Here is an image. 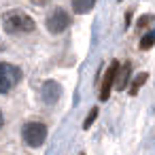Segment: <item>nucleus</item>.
Here are the masks:
<instances>
[{
  "mask_svg": "<svg viewBox=\"0 0 155 155\" xmlns=\"http://www.w3.org/2000/svg\"><path fill=\"white\" fill-rule=\"evenodd\" d=\"M2 26H5V30L9 34H28V32L34 30L36 24L28 13L15 9V11H7L2 15Z\"/></svg>",
  "mask_w": 155,
  "mask_h": 155,
  "instance_id": "1",
  "label": "nucleus"
},
{
  "mask_svg": "<svg viewBox=\"0 0 155 155\" xmlns=\"http://www.w3.org/2000/svg\"><path fill=\"white\" fill-rule=\"evenodd\" d=\"M21 138L28 147H41L47 140V125L43 121H28L21 127Z\"/></svg>",
  "mask_w": 155,
  "mask_h": 155,
  "instance_id": "2",
  "label": "nucleus"
},
{
  "mask_svg": "<svg viewBox=\"0 0 155 155\" xmlns=\"http://www.w3.org/2000/svg\"><path fill=\"white\" fill-rule=\"evenodd\" d=\"M21 81V70L13 64L0 62V94H9Z\"/></svg>",
  "mask_w": 155,
  "mask_h": 155,
  "instance_id": "3",
  "label": "nucleus"
},
{
  "mask_svg": "<svg viewBox=\"0 0 155 155\" xmlns=\"http://www.w3.org/2000/svg\"><path fill=\"white\" fill-rule=\"evenodd\" d=\"M68 26H70V15L64 9H53L47 15V30L51 34H62L68 30Z\"/></svg>",
  "mask_w": 155,
  "mask_h": 155,
  "instance_id": "4",
  "label": "nucleus"
},
{
  "mask_svg": "<svg viewBox=\"0 0 155 155\" xmlns=\"http://www.w3.org/2000/svg\"><path fill=\"white\" fill-rule=\"evenodd\" d=\"M60 96H62L60 83H55V81H45V83H43V87H41V98H43V102H45L47 106H53V104L60 100Z\"/></svg>",
  "mask_w": 155,
  "mask_h": 155,
  "instance_id": "5",
  "label": "nucleus"
},
{
  "mask_svg": "<svg viewBox=\"0 0 155 155\" xmlns=\"http://www.w3.org/2000/svg\"><path fill=\"white\" fill-rule=\"evenodd\" d=\"M117 70H119V62H110L108 70L104 72V81H102V89H100V100H106V98L110 96V87H113V83H115Z\"/></svg>",
  "mask_w": 155,
  "mask_h": 155,
  "instance_id": "6",
  "label": "nucleus"
},
{
  "mask_svg": "<svg viewBox=\"0 0 155 155\" xmlns=\"http://www.w3.org/2000/svg\"><path fill=\"white\" fill-rule=\"evenodd\" d=\"M96 5V0H72V11L83 15V13H89Z\"/></svg>",
  "mask_w": 155,
  "mask_h": 155,
  "instance_id": "7",
  "label": "nucleus"
},
{
  "mask_svg": "<svg viewBox=\"0 0 155 155\" xmlns=\"http://www.w3.org/2000/svg\"><path fill=\"white\" fill-rule=\"evenodd\" d=\"M127 79H130V64H125L121 70H117V77H115V81H117V89H125Z\"/></svg>",
  "mask_w": 155,
  "mask_h": 155,
  "instance_id": "8",
  "label": "nucleus"
},
{
  "mask_svg": "<svg viewBox=\"0 0 155 155\" xmlns=\"http://www.w3.org/2000/svg\"><path fill=\"white\" fill-rule=\"evenodd\" d=\"M153 45H155V30H153V32H149V34L140 41V49H151Z\"/></svg>",
  "mask_w": 155,
  "mask_h": 155,
  "instance_id": "9",
  "label": "nucleus"
},
{
  "mask_svg": "<svg viewBox=\"0 0 155 155\" xmlns=\"http://www.w3.org/2000/svg\"><path fill=\"white\" fill-rule=\"evenodd\" d=\"M96 117H98V108H91V113H89V117L85 119V123H83V127L87 130V127H89V125H91V123L96 121Z\"/></svg>",
  "mask_w": 155,
  "mask_h": 155,
  "instance_id": "10",
  "label": "nucleus"
},
{
  "mask_svg": "<svg viewBox=\"0 0 155 155\" xmlns=\"http://www.w3.org/2000/svg\"><path fill=\"white\" fill-rule=\"evenodd\" d=\"M144 81H147V74H140V77L134 81V85H132V94H136V91H138V87H140Z\"/></svg>",
  "mask_w": 155,
  "mask_h": 155,
  "instance_id": "11",
  "label": "nucleus"
},
{
  "mask_svg": "<svg viewBox=\"0 0 155 155\" xmlns=\"http://www.w3.org/2000/svg\"><path fill=\"white\" fill-rule=\"evenodd\" d=\"M5 125V117H2V113H0V127Z\"/></svg>",
  "mask_w": 155,
  "mask_h": 155,
  "instance_id": "12",
  "label": "nucleus"
}]
</instances>
